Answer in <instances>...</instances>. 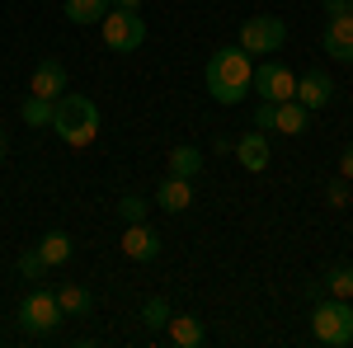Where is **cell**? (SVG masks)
<instances>
[{
	"instance_id": "cell-8",
	"label": "cell",
	"mask_w": 353,
	"mask_h": 348,
	"mask_svg": "<svg viewBox=\"0 0 353 348\" xmlns=\"http://www.w3.org/2000/svg\"><path fill=\"white\" fill-rule=\"evenodd\" d=\"M231 151H236V161H241L245 170H250V174H264V170H269V161H273V151H269V136L259 132V127H250V132H241Z\"/></svg>"
},
{
	"instance_id": "cell-15",
	"label": "cell",
	"mask_w": 353,
	"mask_h": 348,
	"mask_svg": "<svg viewBox=\"0 0 353 348\" xmlns=\"http://www.w3.org/2000/svg\"><path fill=\"white\" fill-rule=\"evenodd\" d=\"M170 344H179V348H198L203 339H208V329H203V320L198 316H170Z\"/></svg>"
},
{
	"instance_id": "cell-25",
	"label": "cell",
	"mask_w": 353,
	"mask_h": 348,
	"mask_svg": "<svg viewBox=\"0 0 353 348\" xmlns=\"http://www.w3.org/2000/svg\"><path fill=\"white\" fill-rule=\"evenodd\" d=\"M325 198H330V207H349V179H344V174H339V179H330Z\"/></svg>"
},
{
	"instance_id": "cell-19",
	"label": "cell",
	"mask_w": 353,
	"mask_h": 348,
	"mask_svg": "<svg viewBox=\"0 0 353 348\" xmlns=\"http://www.w3.org/2000/svg\"><path fill=\"white\" fill-rule=\"evenodd\" d=\"M165 165H170V174H179V179H193V174L203 170V151L184 141V146H174V151H170V161H165Z\"/></svg>"
},
{
	"instance_id": "cell-16",
	"label": "cell",
	"mask_w": 353,
	"mask_h": 348,
	"mask_svg": "<svg viewBox=\"0 0 353 348\" xmlns=\"http://www.w3.org/2000/svg\"><path fill=\"white\" fill-rule=\"evenodd\" d=\"M52 296H57V306H61V316H90V292H85L81 283H57Z\"/></svg>"
},
{
	"instance_id": "cell-5",
	"label": "cell",
	"mask_w": 353,
	"mask_h": 348,
	"mask_svg": "<svg viewBox=\"0 0 353 348\" xmlns=\"http://www.w3.org/2000/svg\"><path fill=\"white\" fill-rule=\"evenodd\" d=\"M61 320L66 316H61V306H57V296L48 287H38V292H28L19 301V325H24L28 334H52Z\"/></svg>"
},
{
	"instance_id": "cell-26",
	"label": "cell",
	"mask_w": 353,
	"mask_h": 348,
	"mask_svg": "<svg viewBox=\"0 0 353 348\" xmlns=\"http://www.w3.org/2000/svg\"><path fill=\"white\" fill-rule=\"evenodd\" d=\"M254 127H259V132H269V127H273V104H269V99H259V108H254Z\"/></svg>"
},
{
	"instance_id": "cell-12",
	"label": "cell",
	"mask_w": 353,
	"mask_h": 348,
	"mask_svg": "<svg viewBox=\"0 0 353 348\" xmlns=\"http://www.w3.org/2000/svg\"><path fill=\"white\" fill-rule=\"evenodd\" d=\"M330 99H334V81H330L325 71H306V76L297 81V104H306L311 113L325 108Z\"/></svg>"
},
{
	"instance_id": "cell-18",
	"label": "cell",
	"mask_w": 353,
	"mask_h": 348,
	"mask_svg": "<svg viewBox=\"0 0 353 348\" xmlns=\"http://www.w3.org/2000/svg\"><path fill=\"white\" fill-rule=\"evenodd\" d=\"M113 10V0H66V19L71 24H99Z\"/></svg>"
},
{
	"instance_id": "cell-29",
	"label": "cell",
	"mask_w": 353,
	"mask_h": 348,
	"mask_svg": "<svg viewBox=\"0 0 353 348\" xmlns=\"http://www.w3.org/2000/svg\"><path fill=\"white\" fill-rule=\"evenodd\" d=\"M118 10H141V0H113Z\"/></svg>"
},
{
	"instance_id": "cell-21",
	"label": "cell",
	"mask_w": 353,
	"mask_h": 348,
	"mask_svg": "<svg viewBox=\"0 0 353 348\" xmlns=\"http://www.w3.org/2000/svg\"><path fill=\"white\" fill-rule=\"evenodd\" d=\"M325 292L330 296H344V301L353 296V268L349 264H339V268H330V273H325Z\"/></svg>"
},
{
	"instance_id": "cell-4",
	"label": "cell",
	"mask_w": 353,
	"mask_h": 348,
	"mask_svg": "<svg viewBox=\"0 0 353 348\" xmlns=\"http://www.w3.org/2000/svg\"><path fill=\"white\" fill-rule=\"evenodd\" d=\"M104 28V43H109L113 52H137L141 43H146V19H141V10H118L113 5L109 14L99 19Z\"/></svg>"
},
{
	"instance_id": "cell-27",
	"label": "cell",
	"mask_w": 353,
	"mask_h": 348,
	"mask_svg": "<svg viewBox=\"0 0 353 348\" xmlns=\"http://www.w3.org/2000/svg\"><path fill=\"white\" fill-rule=\"evenodd\" d=\"M339 174H344V179L353 184V141L344 146V156H339Z\"/></svg>"
},
{
	"instance_id": "cell-7",
	"label": "cell",
	"mask_w": 353,
	"mask_h": 348,
	"mask_svg": "<svg viewBox=\"0 0 353 348\" xmlns=\"http://www.w3.org/2000/svg\"><path fill=\"white\" fill-rule=\"evenodd\" d=\"M250 90H259V99L269 104H283V99H297V76L283 61H259L250 76Z\"/></svg>"
},
{
	"instance_id": "cell-2",
	"label": "cell",
	"mask_w": 353,
	"mask_h": 348,
	"mask_svg": "<svg viewBox=\"0 0 353 348\" xmlns=\"http://www.w3.org/2000/svg\"><path fill=\"white\" fill-rule=\"evenodd\" d=\"M52 132L66 146L85 151L99 136V108H94V99H85V94H61V99H52Z\"/></svg>"
},
{
	"instance_id": "cell-6",
	"label": "cell",
	"mask_w": 353,
	"mask_h": 348,
	"mask_svg": "<svg viewBox=\"0 0 353 348\" xmlns=\"http://www.w3.org/2000/svg\"><path fill=\"white\" fill-rule=\"evenodd\" d=\"M283 38H288V28H283L278 14H254V19H245V24H241V48L250 57L278 52V48H283Z\"/></svg>"
},
{
	"instance_id": "cell-17",
	"label": "cell",
	"mask_w": 353,
	"mask_h": 348,
	"mask_svg": "<svg viewBox=\"0 0 353 348\" xmlns=\"http://www.w3.org/2000/svg\"><path fill=\"white\" fill-rule=\"evenodd\" d=\"M38 254H43L48 268H61L66 259H71V236H66V231H48V236L38 240Z\"/></svg>"
},
{
	"instance_id": "cell-22",
	"label": "cell",
	"mask_w": 353,
	"mask_h": 348,
	"mask_svg": "<svg viewBox=\"0 0 353 348\" xmlns=\"http://www.w3.org/2000/svg\"><path fill=\"white\" fill-rule=\"evenodd\" d=\"M151 212V203L141 198V193H128V198H118V216H123V226H132V221H146Z\"/></svg>"
},
{
	"instance_id": "cell-20",
	"label": "cell",
	"mask_w": 353,
	"mask_h": 348,
	"mask_svg": "<svg viewBox=\"0 0 353 348\" xmlns=\"http://www.w3.org/2000/svg\"><path fill=\"white\" fill-rule=\"evenodd\" d=\"M19 113H24L28 127H52V99H43V94H28Z\"/></svg>"
},
{
	"instance_id": "cell-9",
	"label": "cell",
	"mask_w": 353,
	"mask_h": 348,
	"mask_svg": "<svg viewBox=\"0 0 353 348\" xmlns=\"http://www.w3.org/2000/svg\"><path fill=\"white\" fill-rule=\"evenodd\" d=\"M321 48H325V57H334V61L353 66V14H330Z\"/></svg>"
},
{
	"instance_id": "cell-30",
	"label": "cell",
	"mask_w": 353,
	"mask_h": 348,
	"mask_svg": "<svg viewBox=\"0 0 353 348\" xmlns=\"http://www.w3.org/2000/svg\"><path fill=\"white\" fill-rule=\"evenodd\" d=\"M5 151H10V136H5V127H0V165H5Z\"/></svg>"
},
{
	"instance_id": "cell-23",
	"label": "cell",
	"mask_w": 353,
	"mask_h": 348,
	"mask_svg": "<svg viewBox=\"0 0 353 348\" xmlns=\"http://www.w3.org/2000/svg\"><path fill=\"white\" fill-rule=\"evenodd\" d=\"M170 316H174V311H170V301H165V296H151V301L141 306V320H146V329H165V325H170Z\"/></svg>"
},
{
	"instance_id": "cell-14",
	"label": "cell",
	"mask_w": 353,
	"mask_h": 348,
	"mask_svg": "<svg viewBox=\"0 0 353 348\" xmlns=\"http://www.w3.org/2000/svg\"><path fill=\"white\" fill-rule=\"evenodd\" d=\"M156 203H161L165 212H189V207H193V179L170 174V179L156 188Z\"/></svg>"
},
{
	"instance_id": "cell-11",
	"label": "cell",
	"mask_w": 353,
	"mask_h": 348,
	"mask_svg": "<svg viewBox=\"0 0 353 348\" xmlns=\"http://www.w3.org/2000/svg\"><path fill=\"white\" fill-rule=\"evenodd\" d=\"M33 94H43V99H61L66 94V66L57 57H43L33 66Z\"/></svg>"
},
{
	"instance_id": "cell-28",
	"label": "cell",
	"mask_w": 353,
	"mask_h": 348,
	"mask_svg": "<svg viewBox=\"0 0 353 348\" xmlns=\"http://www.w3.org/2000/svg\"><path fill=\"white\" fill-rule=\"evenodd\" d=\"M330 14H353V0H325Z\"/></svg>"
},
{
	"instance_id": "cell-13",
	"label": "cell",
	"mask_w": 353,
	"mask_h": 348,
	"mask_svg": "<svg viewBox=\"0 0 353 348\" xmlns=\"http://www.w3.org/2000/svg\"><path fill=\"white\" fill-rule=\"evenodd\" d=\"M311 127V108L297 104V99H283V104H273V132L283 136H301Z\"/></svg>"
},
{
	"instance_id": "cell-3",
	"label": "cell",
	"mask_w": 353,
	"mask_h": 348,
	"mask_svg": "<svg viewBox=\"0 0 353 348\" xmlns=\"http://www.w3.org/2000/svg\"><path fill=\"white\" fill-rule=\"evenodd\" d=\"M311 334H316V344H325V348L353 344V306L344 296H321L316 311H311Z\"/></svg>"
},
{
	"instance_id": "cell-1",
	"label": "cell",
	"mask_w": 353,
	"mask_h": 348,
	"mask_svg": "<svg viewBox=\"0 0 353 348\" xmlns=\"http://www.w3.org/2000/svg\"><path fill=\"white\" fill-rule=\"evenodd\" d=\"M250 76H254V57L245 52L241 43L236 48H221L208 61V94L217 104H241L245 90H250Z\"/></svg>"
},
{
	"instance_id": "cell-24",
	"label": "cell",
	"mask_w": 353,
	"mask_h": 348,
	"mask_svg": "<svg viewBox=\"0 0 353 348\" xmlns=\"http://www.w3.org/2000/svg\"><path fill=\"white\" fill-rule=\"evenodd\" d=\"M43 254H38V245H33V249H24V254H19V273H24V278H43Z\"/></svg>"
},
{
	"instance_id": "cell-10",
	"label": "cell",
	"mask_w": 353,
	"mask_h": 348,
	"mask_svg": "<svg viewBox=\"0 0 353 348\" xmlns=\"http://www.w3.org/2000/svg\"><path fill=\"white\" fill-rule=\"evenodd\" d=\"M118 245H123V254L137 259V264H146V259H156V254H161V236H156L146 221H132V226L123 231V240H118Z\"/></svg>"
}]
</instances>
